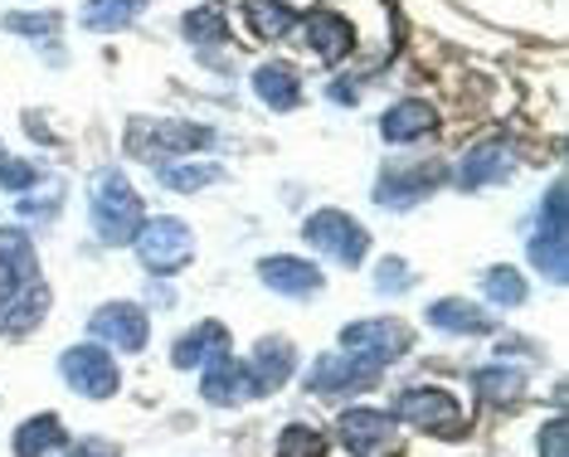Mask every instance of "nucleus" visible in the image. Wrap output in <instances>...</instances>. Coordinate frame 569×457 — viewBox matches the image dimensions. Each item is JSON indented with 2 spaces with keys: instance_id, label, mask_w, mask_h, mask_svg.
Segmentation results:
<instances>
[{
  "instance_id": "nucleus-1",
  "label": "nucleus",
  "mask_w": 569,
  "mask_h": 457,
  "mask_svg": "<svg viewBox=\"0 0 569 457\" xmlns=\"http://www.w3.org/2000/svg\"><path fill=\"white\" fill-rule=\"evenodd\" d=\"M88 210H93V229L102 244H132L141 219H147L132 180H127L118 166H102L93 176V186H88Z\"/></svg>"
},
{
  "instance_id": "nucleus-2",
  "label": "nucleus",
  "mask_w": 569,
  "mask_h": 457,
  "mask_svg": "<svg viewBox=\"0 0 569 457\" xmlns=\"http://www.w3.org/2000/svg\"><path fill=\"white\" fill-rule=\"evenodd\" d=\"M137 258L147 272H157V278H171V272H180L196 258V234H190V225H180V219H141L137 229Z\"/></svg>"
},
{
  "instance_id": "nucleus-3",
  "label": "nucleus",
  "mask_w": 569,
  "mask_h": 457,
  "mask_svg": "<svg viewBox=\"0 0 569 457\" xmlns=\"http://www.w3.org/2000/svg\"><path fill=\"white\" fill-rule=\"evenodd\" d=\"M210 141V132L196 122H176V117H137L132 127H127V151L141 156V161H166V156H186Z\"/></svg>"
},
{
  "instance_id": "nucleus-4",
  "label": "nucleus",
  "mask_w": 569,
  "mask_h": 457,
  "mask_svg": "<svg viewBox=\"0 0 569 457\" xmlns=\"http://www.w3.org/2000/svg\"><path fill=\"white\" fill-rule=\"evenodd\" d=\"M302 239L312 248H321L327 258H336V264H346V268H356L360 258H366V248H370V234L341 210H317L302 225Z\"/></svg>"
},
{
  "instance_id": "nucleus-5",
  "label": "nucleus",
  "mask_w": 569,
  "mask_h": 457,
  "mask_svg": "<svg viewBox=\"0 0 569 457\" xmlns=\"http://www.w3.org/2000/svg\"><path fill=\"white\" fill-rule=\"evenodd\" d=\"M385 365H375L366 356H356V350H341V356H321L312 370H307V389H317V395H360V389H375Z\"/></svg>"
},
{
  "instance_id": "nucleus-6",
  "label": "nucleus",
  "mask_w": 569,
  "mask_h": 457,
  "mask_svg": "<svg viewBox=\"0 0 569 457\" xmlns=\"http://www.w3.org/2000/svg\"><path fill=\"white\" fill-rule=\"evenodd\" d=\"M59 370H63V380L79 389V395H88V399H108V395H118V385H122L118 360H112L102 346H73V350H63Z\"/></svg>"
},
{
  "instance_id": "nucleus-7",
  "label": "nucleus",
  "mask_w": 569,
  "mask_h": 457,
  "mask_svg": "<svg viewBox=\"0 0 569 457\" xmlns=\"http://www.w3.org/2000/svg\"><path fill=\"white\" fill-rule=\"evenodd\" d=\"M530 264L550 282H565V180H555L540 205V234L530 239Z\"/></svg>"
},
{
  "instance_id": "nucleus-8",
  "label": "nucleus",
  "mask_w": 569,
  "mask_h": 457,
  "mask_svg": "<svg viewBox=\"0 0 569 457\" xmlns=\"http://www.w3.org/2000/svg\"><path fill=\"white\" fill-rule=\"evenodd\" d=\"M395 419L413 428H433V434H462V409L448 389H405L395 399Z\"/></svg>"
},
{
  "instance_id": "nucleus-9",
  "label": "nucleus",
  "mask_w": 569,
  "mask_h": 457,
  "mask_svg": "<svg viewBox=\"0 0 569 457\" xmlns=\"http://www.w3.org/2000/svg\"><path fill=\"white\" fill-rule=\"evenodd\" d=\"M409 326L405 321H390V317H375V321H356V326H346L341 331V346L346 350H356V356H366L375 365H390L399 360L409 350Z\"/></svg>"
},
{
  "instance_id": "nucleus-10",
  "label": "nucleus",
  "mask_w": 569,
  "mask_h": 457,
  "mask_svg": "<svg viewBox=\"0 0 569 457\" xmlns=\"http://www.w3.org/2000/svg\"><path fill=\"white\" fill-rule=\"evenodd\" d=\"M302 34H307V49H312L321 63H341L356 49V20L341 16V10H327V6L302 20Z\"/></svg>"
},
{
  "instance_id": "nucleus-11",
  "label": "nucleus",
  "mask_w": 569,
  "mask_h": 457,
  "mask_svg": "<svg viewBox=\"0 0 569 457\" xmlns=\"http://www.w3.org/2000/svg\"><path fill=\"white\" fill-rule=\"evenodd\" d=\"M34 278H40V258H34L30 234L0 229V307H6L20 287H30Z\"/></svg>"
},
{
  "instance_id": "nucleus-12",
  "label": "nucleus",
  "mask_w": 569,
  "mask_h": 457,
  "mask_svg": "<svg viewBox=\"0 0 569 457\" xmlns=\"http://www.w3.org/2000/svg\"><path fill=\"white\" fill-rule=\"evenodd\" d=\"M93 336L118 350H147V311L132 307V302H112V307H98L93 311Z\"/></svg>"
},
{
  "instance_id": "nucleus-13",
  "label": "nucleus",
  "mask_w": 569,
  "mask_h": 457,
  "mask_svg": "<svg viewBox=\"0 0 569 457\" xmlns=\"http://www.w3.org/2000/svg\"><path fill=\"white\" fill-rule=\"evenodd\" d=\"M200 395L219 404V409H234V404H249L253 399V385H249V370L229 356H214V360H204V375H200Z\"/></svg>"
},
{
  "instance_id": "nucleus-14",
  "label": "nucleus",
  "mask_w": 569,
  "mask_h": 457,
  "mask_svg": "<svg viewBox=\"0 0 569 457\" xmlns=\"http://www.w3.org/2000/svg\"><path fill=\"white\" fill-rule=\"evenodd\" d=\"M395 438V414H380V409H351L341 414V443L351 448L356 457H380Z\"/></svg>"
},
{
  "instance_id": "nucleus-15",
  "label": "nucleus",
  "mask_w": 569,
  "mask_h": 457,
  "mask_svg": "<svg viewBox=\"0 0 569 457\" xmlns=\"http://www.w3.org/2000/svg\"><path fill=\"white\" fill-rule=\"evenodd\" d=\"M443 186V166H419V171H385L380 186H375V200L385 205V210H409V205H419L429 190Z\"/></svg>"
},
{
  "instance_id": "nucleus-16",
  "label": "nucleus",
  "mask_w": 569,
  "mask_h": 457,
  "mask_svg": "<svg viewBox=\"0 0 569 457\" xmlns=\"http://www.w3.org/2000/svg\"><path fill=\"white\" fill-rule=\"evenodd\" d=\"M258 278H263L273 292L282 297H312L321 292V272L307 264V258H292V254H273L258 264Z\"/></svg>"
},
{
  "instance_id": "nucleus-17",
  "label": "nucleus",
  "mask_w": 569,
  "mask_h": 457,
  "mask_svg": "<svg viewBox=\"0 0 569 457\" xmlns=\"http://www.w3.org/2000/svg\"><path fill=\"white\" fill-rule=\"evenodd\" d=\"M253 93L263 98L273 112H292L297 102H302V78H297V69L292 63H282V59L258 63L253 69Z\"/></svg>"
},
{
  "instance_id": "nucleus-18",
  "label": "nucleus",
  "mask_w": 569,
  "mask_h": 457,
  "mask_svg": "<svg viewBox=\"0 0 569 457\" xmlns=\"http://www.w3.org/2000/svg\"><path fill=\"white\" fill-rule=\"evenodd\" d=\"M511 176V151L501 141H487V147H472L458 166V186L462 190H482V186H497V180Z\"/></svg>"
},
{
  "instance_id": "nucleus-19",
  "label": "nucleus",
  "mask_w": 569,
  "mask_h": 457,
  "mask_svg": "<svg viewBox=\"0 0 569 457\" xmlns=\"http://www.w3.org/2000/svg\"><path fill=\"white\" fill-rule=\"evenodd\" d=\"M292 346L288 341H263L253 350V360L243 365L249 370V385H253V395H273V389L288 385V375H292Z\"/></svg>"
},
{
  "instance_id": "nucleus-20",
  "label": "nucleus",
  "mask_w": 569,
  "mask_h": 457,
  "mask_svg": "<svg viewBox=\"0 0 569 457\" xmlns=\"http://www.w3.org/2000/svg\"><path fill=\"white\" fill-rule=\"evenodd\" d=\"M429 132H433V108L423 98H405V102H395V108L380 117V137L385 141H419Z\"/></svg>"
},
{
  "instance_id": "nucleus-21",
  "label": "nucleus",
  "mask_w": 569,
  "mask_h": 457,
  "mask_svg": "<svg viewBox=\"0 0 569 457\" xmlns=\"http://www.w3.org/2000/svg\"><path fill=\"white\" fill-rule=\"evenodd\" d=\"M229 350V331L219 321H200L190 336H180L176 350H171V360L180 365V370H190V365H204V360H214V356H224Z\"/></svg>"
},
{
  "instance_id": "nucleus-22",
  "label": "nucleus",
  "mask_w": 569,
  "mask_h": 457,
  "mask_svg": "<svg viewBox=\"0 0 569 457\" xmlns=\"http://www.w3.org/2000/svg\"><path fill=\"white\" fill-rule=\"evenodd\" d=\"M429 321L438 331H452V336H487L491 331V317L477 311L472 302H458V297H443V302L429 307Z\"/></svg>"
},
{
  "instance_id": "nucleus-23",
  "label": "nucleus",
  "mask_w": 569,
  "mask_h": 457,
  "mask_svg": "<svg viewBox=\"0 0 569 457\" xmlns=\"http://www.w3.org/2000/svg\"><path fill=\"white\" fill-rule=\"evenodd\" d=\"M141 10H147V0H88V6H83V24L93 34H118L132 20H141Z\"/></svg>"
},
{
  "instance_id": "nucleus-24",
  "label": "nucleus",
  "mask_w": 569,
  "mask_h": 457,
  "mask_svg": "<svg viewBox=\"0 0 569 457\" xmlns=\"http://www.w3.org/2000/svg\"><path fill=\"white\" fill-rule=\"evenodd\" d=\"M44 307H49V292L44 287H24V297H10L6 311H0V336H24L44 321Z\"/></svg>"
},
{
  "instance_id": "nucleus-25",
  "label": "nucleus",
  "mask_w": 569,
  "mask_h": 457,
  "mask_svg": "<svg viewBox=\"0 0 569 457\" xmlns=\"http://www.w3.org/2000/svg\"><path fill=\"white\" fill-rule=\"evenodd\" d=\"M59 443H63L59 414H40V419H24L16 428V457H44V453H54Z\"/></svg>"
},
{
  "instance_id": "nucleus-26",
  "label": "nucleus",
  "mask_w": 569,
  "mask_h": 457,
  "mask_svg": "<svg viewBox=\"0 0 569 457\" xmlns=\"http://www.w3.org/2000/svg\"><path fill=\"white\" fill-rule=\"evenodd\" d=\"M243 20H249L253 39H282L292 30V10L282 0H239Z\"/></svg>"
},
{
  "instance_id": "nucleus-27",
  "label": "nucleus",
  "mask_w": 569,
  "mask_h": 457,
  "mask_svg": "<svg viewBox=\"0 0 569 457\" xmlns=\"http://www.w3.org/2000/svg\"><path fill=\"white\" fill-rule=\"evenodd\" d=\"M472 385H477V395H482L487 404H516L521 399V389H526V375L511 370V365H491V370L472 375Z\"/></svg>"
},
{
  "instance_id": "nucleus-28",
  "label": "nucleus",
  "mask_w": 569,
  "mask_h": 457,
  "mask_svg": "<svg viewBox=\"0 0 569 457\" xmlns=\"http://www.w3.org/2000/svg\"><path fill=\"white\" fill-rule=\"evenodd\" d=\"M186 34L196 39V44H224L229 39V16L224 6H200L186 16Z\"/></svg>"
},
{
  "instance_id": "nucleus-29",
  "label": "nucleus",
  "mask_w": 569,
  "mask_h": 457,
  "mask_svg": "<svg viewBox=\"0 0 569 457\" xmlns=\"http://www.w3.org/2000/svg\"><path fill=\"white\" fill-rule=\"evenodd\" d=\"M482 292L497 307H521L526 302V282H521V272L516 268H487L482 272Z\"/></svg>"
},
{
  "instance_id": "nucleus-30",
  "label": "nucleus",
  "mask_w": 569,
  "mask_h": 457,
  "mask_svg": "<svg viewBox=\"0 0 569 457\" xmlns=\"http://www.w3.org/2000/svg\"><path fill=\"white\" fill-rule=\"evenodd\" d=\"M321 453H327V443H321L317 428H307V424H288V428H282L278 457H321Z\"/></svg>"
},
{
  "instance_id": "nucleus-31",
  "label": "nucleus",
  "mask_w": 569,
  "mask_h": 457,
  "mask_svg": "<svg viewBox=\"0 0 569 457\" xmlns=\"http://www.w3.org/2000/svg\"><path fill=\"white\" fill-rule=\"evenodd\" d=\"M161 180H166L171 190L196 195V190H204V186H214V180H219V166H196V161H190V166H166Z\"/></svg>"
},
{
  "instance_id": "nucleus-32",
  "label": "nucleus",
  "mask_w": 569,
  "mask_h": 457,
  "mask_svg": "<svg viewBox=\"0 0 569 457\" xmlns=\"http://www.w3.org/2000/svg\"><path fill=\"white\" fill-rule=\"evenodd\" d=\"M34 180H40V171H34L30 161H16V156L0 161V190H30Z\"/></svg>"
},
{
  "instance_id": "nucleus-33",
  "label": "nucleus",
  "mask_w": 569,
  "mask_h": 457,
  "mask_svg": "<svg viewBox=\"0 0 569 457\" xmlns=\"http://www.w3.org/2000/svg\"><path fill=\"white\" fill-rule=\"evenodd\" d=\"M6 30L10 34H54L59 16L54 10H44V16H6Z\"/></svg>"
},
{
  "instance_id": "nucleus-34",
  "label": "nucleus",
  "mask_w": 569,
  "mask_h": 457,
  "mask_svg": "<svg viewBox=\"0 0 569 457\" xmlns=\"http://www.w3.org/2000/svg\"><path fill=\"white\" fill-rule=\"evenodd\" d=\"M540 457H569V424L550 419L546 434H540Z\"/></svg>"
},
{
  "instance_id": "nucleus-35",
  "label": "nucleus",
  "mask_w": 569,
  "mask_h": 457,
  "mask_svg": "<svg viewBox=\"0 0 569 457\" xmlns=\"http://www.w3.org/2000/svg\"><path fill=\"white\" fill-rule=\"evenodd\" d=\"M375 282H380V292H405L413 278H409V268L399 264V258H385V264H380V278H375Z\"/></svg>"
},
{
  "instance_id": "nucleus-36",
  "label": "nucleus",
  "mask_w": 569,
  "mask_h": 457,
  "mask_svg": "<svg viewBox=\"0 0 569 457\" xmlns=\"http://www.w3.org/2000/svg\"><path fill=\"white\" fill-rule=\"evenodd\" d=\"M54 205H59V180L49 186V200H44V215H54ZM40 210V200H20V215H34Z\"/></svg>"
},
{
  "instance_id": "nucleus-37",
  "label": "nucleus",
  "mask_w": 569,
  "mask_h": 457,
  "mask_svg": "<svg viewBox=\"0 0 569 457\" xmlns=\"http://www.w3.org/2000/svg\"><path fill=\"white\" fill-rule=\"evenodd\" d=\"M69 457H118V453L108 443H79V448H69Z\"/></svg>"
},
{
  "instance_id": "nucleus-38",
  "label": "nucleus",
  "mask_w": 569,
  "mask_h": 457,
  "mask_svg": "<svg viewBox=\"0 0 569 457\" xmlns=\"http://www.w3.org/2000/svg\"><path fill=\"white\" fill-rule=\"evenodd\" d=\"M331 98L336 102H356V88L351 83H331Z\"/></svg>"
}]
</instances>
